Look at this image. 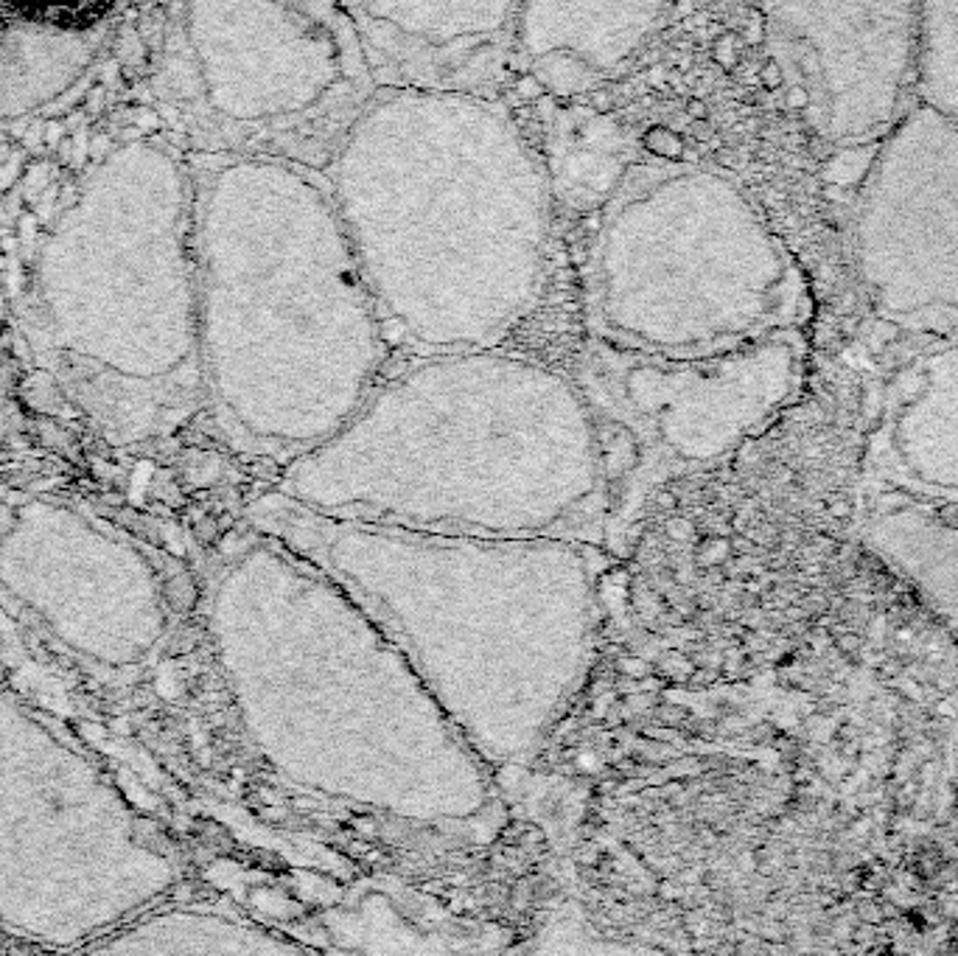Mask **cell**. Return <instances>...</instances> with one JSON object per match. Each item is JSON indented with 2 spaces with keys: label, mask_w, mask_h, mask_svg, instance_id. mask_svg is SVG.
I'll use <instances>...</instances> for the list:
<instances>
[{
  "label": "cell",
  "mask_w": 958,
  "mask_h": 956,
  "mask_svg": "<svg viewBox=\"0 0 958 956\" xmlns=\"http://www.w3.org/2000/svg\"><path fill=\"white\" fill-rule=\"evenodd\" d=\"M381 87L491 96L510 73L516 0H345Z\"/></svg>",
  "instance_id": "obj_11"
},
{
  "label": "cell",
  "mask_w": 958,
  "mask_h": 956,
  "mask_svg": "<svg viewBox=\"0 0 958 956\" xmlns=\"http://www.w3.org/2000/svg\"><path fill=\"white\" fill-rule=\"evenodd\" d=\"M177 79L222 155L320 172L381 87L345 0H183Z\"/></svg>",
  "instance_id": "obj_7"
},
{
  "label": "cell",
  "mask_w": 958,
  "mask_h": 956,
  "mask_svg": "<svg viewBox=\"0 0 958 956\" xmlns=\"http://www.w3.org/2000/svg\"><path fill=\"white\" fill-rule=\"evenodd\" d=\"M645 146H648L653 157H664V160L681 157V141L673 138L667 129H650L648 138H645Z\"/></svg>",
  "instance_id": "obj_15"
},
{
  "label": "cell",
  "mask_w": 958,
  "mask_h": 956,
  "mask_svg": "<svg viewBox=\"0 0 958 956\" xmlns=\"http://www.w3.org/2000/svg\"><path fill=\"white\" fill-rule=\"evenodd\" d=\"M855 256L886 320L958 334V124L922 101H911L874 141Z\"/></svg>",
  "instance_id": "obj_9"
},
{
  "label": "cell",
  "mask_w": 958,
  "mask_h": 956,
  "mask_svg": "<svg viewBox=\"0 0 958 956\" xmlns=\"http://www.w3.org/2000/svg\"><path fill=\"white\" fill-rule=\"evenodd\" d=\"M314 514L485 536H608L611 455L575 373L502 348L412 357L351 421L283 466Z\"/></svg>",
  "instance_id": "obj_1"
},
{
  "label": "cell",
  "mask_w": 958,
  "mask_h": 956,
  "mask_svg": "<svg viewBox=\"0 0 958 956\" xmlns=\"http://www.w3.org/2000/svg\"><path fill=\"white\" fill-rule=\"evenodd\" d=\"M199 351L230 435L289 466L351 421L390 337L325 172L222 155L197 188Z\"/></svg>",
  "instance_id": "obj_5"
},
{
  "label": "cell",
  "mask_w": 958,
  "mask_h": 956,
  "mask_svg": "<svg viewBox=\"0 0 958 956\" xmlns=\"http://www.w3.org/2000/svg\"><path fill=\"white\" fill-rule=\"evenodd\" d=\"M914 99L958 124V0H919Z\"/></svg>",
  "instance_id": "obj_14"
},
{
  "label": "cell",
  "mask_w": 958,
  "mask_h": 956,
  "mask_svg": "<svg viewBox=\"0 0 958 956\" xmlns=\"http://www.w3.org/2000/svg\"><path fill=\"white\" fill-rule=\"evenodd\" d=\"M583 314L608 345L706 357L802 329L807 281L732 174L650 157L625 169L597 214Z\"/></svg>",
  "instance_id": "obj_6"
},
{
  "label": "cell",
  "mask_w": 958,
  "mask_h": 956,
  "mask_svg": "<svg viewBox=\"0 0 958 956\" xmlns=\"http://www.w3.org/2000/svg\"><path fill=\"white\" fill-rule=\"evenodd\" d=\"M673 0H516L510 71L575 99L611 82L662 29Z\"/></svg>",
  "instance_id": "obj_12"
},
{
  "label": "cell",
  "mask_w": 958,
  "mask_h": 956,
  "mask_svg": "<svg viewBox=\"0 0 958 956\" xmlns=\"http://www.w3.org/2000/svg\"><path fill=\"white\" fill-rule=\"evenodd\" d=\"M253 519L365 609L494 771L536 755L592 671V542L345 522L278 491Z\"/></svg>",
  "instance_id": "obj_4"
},
{
  "label": "cell",
  "mask_w": 958,
  "mask_h": 956,
  "mask_svg": "<svg viewBox=\"0 0 958 956\" xmlns=\"http://www.w3.org/2000/svg\"><path fill=\"white\" fill-rule=\"evenodd\" d=\"M323 172L390 345L502 348L536 314L552 183L491 96L379 87Z\"/></svg>",
  "instance_id": "obj_2"
},
{
  "label": "cell",
  "mask_w": 958,
  "mask_h": 956,
  "mask_svg": "<svg viewBox=\"0 0 958 956\" xmlns=\"http://www.w3.org/2000/svg\"><path fill=\"white\" fill-rule=\"evenodd\" d=\"M802 329L706 357L642 354L589 337L580 390L628 455L611 474L608 533L625 530L659 488L732 457L774 424L804 382Z\"/></svg>",
  "instance_id": "obj_8"
},
{
  "label": "cell",
  "mask_w": 958,
  "mask_h": 956,
  "mask_svg": "<svg viewBox=\"0 0 958 956\" xmlns=\"http://www.w3.org/2000/svg\"><path fill=\"white\" fill-rule=\"evenodd\" d=\"M222 643L269 769L303 794L457 836L496 808V771L356 600L289 544H247Z\"/></svg>",
  "instance_id": "obj_3"
},
{
  "label": "cell",
  "mask_w": 958,
  "mask_h": 956,
  "mask_svg": "<svg viewBox=\"0 0 958 956\" xmlns=\"http://www.w3.org/2000/svg\"><path fill=\"white\" fill-rule=\"evenodd\" d=\"M788 99L830 146H863L914 101L919 0H760Z\"/></svg>",
  "instance_id": "obj_10"
},
{
  "label": "cell",
  "mask_w": 958,
  "mask_h": 956,
  "mask_svg": "<svg viewBox=\"0 0 958 956\" xmlns=\"http://www.w3.org/2000/svg\"><path fill=\"white\" fill-rule=\"evenodd\" d=\"M897 469L958 500V334L916 362L891 418Z\"/></svg>",
  "instance_id": "obj_13"
}]
</instances>
